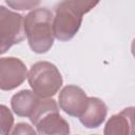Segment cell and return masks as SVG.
Here are the masks:
<instances>
[{
    "mask_svg": "<svg viewBox=\"0 0 135 135\" xmlns=\"http://www.w3.org/2000/svg\"><path fill=\"white\" fill-rule=\"evenodd\" d=\"M53 13L43 7L30 12L24 17V31L31 50L36 54H44L54 43Z\"/></svg>",
    "mask_w": 135,
    "mask_h": 135,
    "instance_id": "7a4b0ae2",
    "label": "cell"
},
{
    "mask_svg": "<svg viewBox=\"0 0 135 135\" xmlns=\"http://www.w3.org/2000/svg\"><path fill=\"white\" fill-rule=\"evenodd\" d=\"M25 64L15 57H2L0 59V89L11 91L22 84L27 77Z\"/></svg>",
    "mask_w": 135,
    "mask_h": 135,
    "instance_id": "5b68a950",
    "label": "cell"
},
{
    "mask_svg": "<svg viewBox=\"0 0 135 135\" xmlns=\"http://www.w3.org/2000/svg\"><path fill=\"white\" fill-rule=\"evenodd\" d=\"M38 135H70V126L59 113H51L37 124Z\"/></svg>",
    "mask_w": 135,
    "mask_h": 135,
    "instance_id": "30bf717a",
    "label": "cell"
},
{
    "mask_svg": "<svg viewBox=\"0 0 135 135\" xmlns=\"http://www.w3.org/2000/svg\"><path fill=\"white\" fill-rule=\"evenodd\" d=\"M98 2L84 0H65L57 4L53 21L54 36L60 41L71 40L79 31L82 16L95 7Z\"/></svg>",
    "mask_w": 135,
    "mask_h": 135,
    "instance_id": "6da1fadb",
    "label": "cell"
},
{
    "mask_svg": "<svg viewBox=\"0 0 135 135\" xmlns=\"http://www.w3.org/2000/svg\"><path fill=\"white\" fill-rule=\"evenodd\" d=\"M0 120H1V135H8L12 131L14 117L12 112L4 104L0 105Z\"/></svg>",
    "mask_w": 135,
    "mask_h": 135,
    "instance_id": "7c38bea8",
    "label": "cell"
},
{
    "mask_svg": "<svg viewBox=\"0 0 135 135\" xmlns=\"http://www.w3.org/2000/svg\"><path fill=\"white\" fill-rule=\"evenodd\" d=\"M8 135H37V134L31 124L25 122H19L13 128V130Z\"/></svg>",
    "mask_w": 135,
    "mask_h": 135,
    "instance_id": "4fadbf2b",
    "label": "cell"
},
{
    "mask_svg": "<svg viewBox=\"0 0 135 135\" xmlns=\"http://www.w3.org/2000/svg\"><path fill=\"white\" fill-rule=\"evenodd\" d=\"M108 114L107 104L97 97H89V103L85 111L79 117L80 122L89 129L98 128L104 120Z\"/></svg>",
    "mask_w": 135,
    "mask_h": 135,
    "instance_id": "ba28073f",
    "label": "cell"
},
{
    "mask_svg": "<svg viewBox=\"0 0 135 135\" xmlns=\"http://www.w3.org/2000/svg\"><path fill=\"white\" fill-rule=\"evenodd\" d=\"M131 51H132L133 56L135 57V38H134L133 41H132V44H131Z\"/></svg>",
    "mask_w": 135,
    "mask_h": 135,
    "instance_id": "9a60e30c",
    "label": "cell"
},
{
    "mask_svg": "<svg viewBox=\"0 0 135 135\" xmlns=\"http://www.w3.org/2000/svg\"><path fill=\"white\" fill-rule=\"evenodd\" d=\"M41 97L37 96L33 91L22 90L15 94L11 99V105L15 114L20 117H30L40 101Z\"/></svg>",
    "mask_w": 135,
    "mask_h": 135,
    "instance_id": "9c48e42d",
    "label": "cell"
},
{
    "mask_svg": "<svg viewBox=\"0 0 135 135\" xmlns=\"http://www.w3.org/2000/svg\"><path fill=\"white\" fill-rule=\"evenodd\" d=\"M24 18L3 5L0 6V54H4L14 44L25 38Z\"/></svg>",
    "mask_w": 135,
    "mask_h": 135,
    "instance_id": "277c9868",
    "label": "cell"
},
{
    "mask_svg": "<svg viewBox=\"0 0 135 135\" xmlns=\"http://www.w3.org/2000/svg\"><path fill=\"white\" fill-rule=\"evenodd\" d=\"M27 81L32 91L41 98L54 96L62 85V77L59 70L49 61L34 63L30 69Z\"/></svg>",
    "mask_w": 135,
    "mask_h": 135,
    "instance_id": "3957f363",
    "label": "cell"
},
{
    "mask_svg": "<svg viewBox=\"0 0 135 135\" xmlns=\"http://www.w3.org/2000/svg\"><path fill=\"white\" fill-rule=\"evenodd\" d=\"M58 101L60 109L68 115L80 117L88 107L89 97L81 88L70 84L61 90Z\"/></svg>",
    "mask_w": 135,
    "mask_h": 135,
    "instance_id": "8992f818",
    "label": "cell"
},
{
    "mask_svg": "<svg viewBox=\"0 0 135 135\" xmlns=\"http://www.w3.org/2000/svg\"><path fill=\"white\" fill-rule=\"evenodd\" d=\"M5 3L8 6L15 8V9H19V11L30 9V8H33L40 4L39 1H5Z\"/></svg>",
    "mask_w": 135,
    "mask_h": 135,
    "instance_id": "5bb4252c",
    "label": "cell"
},
{
    "mask_svg": "<svg viewBox=\"0 0 135 135\" xmlns=\"http://www.w3.org/2000/svg\"><path fill=\"white\" fill-rule=\"evenodd\" d=\"M103 135H135V107L126 108L111 116L104 126Z\"/></svg>",
    "mask_w": 135,
    "mask_h": 135,
    "instance_id": "52a82bcc",
    "label": "cell"
},
{
    "mask_svg": "<svg viewBox=\"0 0 135 135\" xmlns=\"http://www.w3.org/2000/svg\"><path fill=\"white\" fill-rule=\"evenodd\" d=\"M51 113H59L58 105L54 99H49V98H41L40 101L38 102L37 107L35 108L34 112L32 115L28 117L31 122L33 124H37L42 118H44L46 115Z\"/></svg>",
    "mask_w": 135,
    "mask_h": 135,
    "instance_id": "8fae6325",
    "label": "cell"
}]
</instances>
